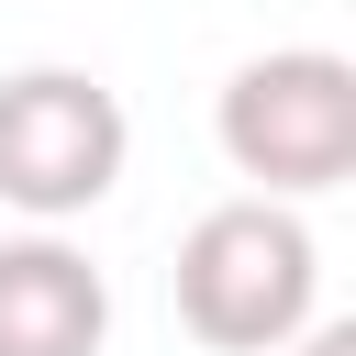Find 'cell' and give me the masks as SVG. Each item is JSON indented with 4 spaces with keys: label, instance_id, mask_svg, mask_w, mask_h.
<instances>
[{
    "label": "cell",
    "instance_id": "1",
    "mask_svg": "<svg viewBox=\"0 0 356 356\" xmlns=\"http://www.w3.org/2000/svg\"><path fill=\"white\" fill-rule=\"evenodd\" d=\"M312 289H323V256L289 200H222L178 245V323L211 356H278L312 323Z\"/></svg>",
    "mask_w": 356,
    "mask_h": 356
},
{
    "label": "cell",
    "instance_id": "2",
    "mask_svg": "<svg viewBox=\"0 0 356 356\" xmlns=\"http://www.w3.org/2000/svg\"><path fill=\"white\" fill-rule=\"evenodd\" d=\"M222 156L256 178V200H312L334 178H356V67L323 44H278L245 56L222 78Z\"/></svg>",
    "mask_w": 356,
    "mask_h": 356
},
{
    "label": "cell",
    "instance_id": "3",
    "mask_svg": "<svg viewBox=\"0 0 356 356\" xmlns=\"http://www.w3.org/2000/svg\"><path fill=\"white\" fill-rule=\"evenodd\" d=\"M122 100L89 78V67H22L0 78V200L33 211V222H67L89 200H111L122 178Z\"/></svg>",
    "mask_w": 356,
    "mask_h": 356
},
{
    "label": "cell",
    "instance_id": "4",
    "mask_svg": "<svg viewBox=\"0 0 356 356\" xmlns=\"http://www.w3.org/2000/svg\"><path fill=\"white\" fill-rule=\"evenodd\" d=\"M111 289L67 234H11L0 245V356H100Z\"/></svg>",
    "mask_w": 356,
    "mask_h": 356
},
{
    "label": "cell",
    "instance_id": "5",
    "mask_svg": "<svg viewBox=\"0 0 356 356\" xmlns=\"http://www.w3.org/2000/svg\"><path fill=\"white\" fill-rule=\"evenodd\" d=\"M289 356H356V323H300Z\"/></svg>",
    "mask_w": 356,
    "mask_h": 356
}]
</instances>
